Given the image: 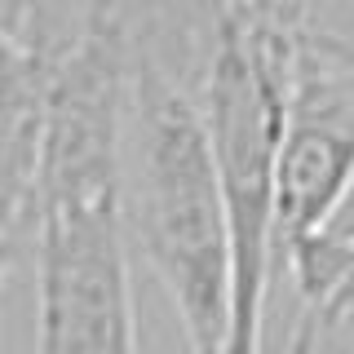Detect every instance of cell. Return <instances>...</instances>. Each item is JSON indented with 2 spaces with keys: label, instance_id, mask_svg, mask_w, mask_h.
I'll use <instances>...</instances> for the list:
<instances>
[{
  "label": "cell",
  "instance_id": "obj_1",
  "mask_svg": "<svg viewBox=\"0 0 354 354\" xmlns=\"http://www.w3.org/2000/svg\"><path fill=\"white\" fill-rule=\"evenodd\" d=\"M120 213L129 248L147 257L191 354H226L230 230L195 97L133 58Z\"/></svg>",
  "mask_w": 354,
  "mask_h": 354
},
{
  "label": "cell",
  "instance_id": "obj_9",
  "mask_svg": "<svg viewBox=\"0 0 354 354\" xmlns=\"http://www.w3.org/2000/svg\"><path fill=\"white\" fill-rule=\"evenodd\" d=\"M0 279H5V270H0Z\"/></svg>",
  "mask_w": 354,
  "mask_h": 354
},
{
  "label": "cell",
  "instance_id": "obj_4",
  "mask_svg": "<svg viewBox=\"0 0 354 354\" xmlns=\"http://www.w3.org/2000/svg\"><path fill=\"white\" fill-rule=\"evenodd\" d=\"M354 177V115L319 97L292 93L288 124L274 151V191H270V248L274 270L315 239L337 213Z\"/></svg>",
  "mask_w": 354,
  "mask_h": 354
},
{
  "label": "cell",
  "instance_id": "obj_5",
  "mask_svg": "<svg viewBox=\"0 0 354 354\" xmlns=\"http://www.w3.org/2000/svg\"><path fill=\"white\" fill-rule=\"evenodd\" d=\"M44 71L22 44L0 36V270H14L36 235L40 204Z\"/></svg>",
  "mask_w": 354,
  "mask_h": 354
},
{
  "label": "cell",
  "instance_id": "obj_8",
  "mask_svg": "<svg viewBox=\"0 0 354 354\" xmlns=\"http://www.w3.org/2000/svg\"><path fill=\"white\" fill-rule=\"evenodd\" d=\"M319 337H324V332L310 324V319L297 315V328H292V341H288V354H315V350H319Z\"/></svg>",
  "mask_w": 354,
  "mask_h": 354
},
{
  "label": "cell",
  "instance_id": "obj_7",
  "mask_svg": "<svg viewBox=\"0 0 354 354\" xmlns=\"http://www.w3.org/2000/svg\"><path fill=\"white\" fill-rule=\"evenodd\" d=\"M27 22H31V0H0V36L22 44L27 40Z\"/></svg>",
  "mask_w": 354,
  "mask_h": 354
},
{
  "label": "cell",
  "instance_id": "obj_2",
  "mask_svg": "<svg viewBox=\"0 0 354 354\" xmlns=\"http://www.w3.org/2000/svg\"><path fill=\"white\" fill-rule=\"evenodd\" d=\"M297 31L274 22L230 18L217 31L195 84L217 164V186L230 230V337L226 354H261V315L274 274L270 248V191L288 102H292Z\"/></svg>",
  "mask_w": 354,
  "mask_h": 354
},
{
  "label": "cell",
  "instance_id": "obj_6",
  "mask_svg": "<svg viewBox=\"0 0 354 354\" xmlns=\"http://www.w3.org/2000/svg\"><path fill=\"white\" fill-rule=\"evenodd\" d=\"M283 266L301 297V319H310L319 332L337 328L354 306V177L328 226L306 239Z\"/></svg>",
  "mask_w": 354,
  "mask_h": 354
},
{
  "label": "cell",
  "instance_id": "obj_3",
  "mask_svg": "<svg viewBox=\"0 0 354 354\" xmlns=\"http://www.w3.org/2000/svg\"><path fill=\"white\" fill-rule=\"evenodd\" d=\"M120 195L40 204L36 354H138V306Z\"/></svg>",
  "mask_w": 354,
  "mask_h": 354
}]
</instances>
